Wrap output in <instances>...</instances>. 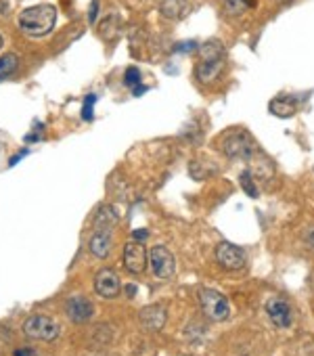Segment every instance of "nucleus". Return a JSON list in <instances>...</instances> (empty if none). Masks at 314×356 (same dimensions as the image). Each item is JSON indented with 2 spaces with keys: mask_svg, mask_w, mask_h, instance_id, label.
I'll list each match as a JSON object with an SVG mask.
<instances>
[{
  "mask_svg": "<svg viewBox=\"0 0 314 356\" xmlns=\"http://www.w3.org/2000/svg\"><path fill=\"white\" fill-rule=\"evenodd\" d=\"M57 21V9L52 5H36L19 13V30L28 36H46Z\"/></svg>",
  "mask_w": 314,
  "mask_h": 356,
  "instance_id": "f257e3e1",
  "label": "nucleus"
},
{
  "mask_svg": "<svg viewBox=\"0 0 314 356\" xmlns=\"http://www.w3.org/2000/svg\"><path fill=\"white\" fill-rule=\"evenodd\" d=\"M202 50H204L206 59H204V61L199 63V68H197V78L208 84V82H214L222 74V70H224V57H222L220 42L218 44L216 42H210Z\"/></svg>",
  "mask_w": 314,
  "mask_h": 356,
  "instance_id": "f03ea898",
  "label": "nucleus"
},
{
  "mask_svg": "<svg viewBox=\"0 0 314 356\" xmlns=\"http://www.w3.org/2000/svg\"><path fill=\"white\" fill-rule=\"evenodd\" d=\"M254 149H256V143L251 139V135L245 130H235V132L226 135V139L222 141V151L230 159H247V157H251Z\"/></svg>",
  "mask_w": 314,
  "mask_h": 356,
  "instance_id": "7ed1b4c3",
  "label": "nucleus"
},
{
  "mask_svg": "<svg viewBox=\"0 0 314 356\" xmlns=\"http://www.w3.org/2000/svg\"><path fill=\"white\" fill-rule=\"evenodd\" d=\"M199 306H202L204 315L212 321H226L228 313H230L226 298L216 289H202L199 291Z\"/></svg>",
  "mask_w": 314,
  "mask_h": 356,
  "instance_id": "20e7f679",
  "label": "nucleus"
},
{
  "mask_svg": "<svg viewBox=\"0 0 314 356\" xmlns=\"http://www.w3.org/2000/svg\"><path fill=\"white\" fill-rule=\"evenodd\" d=\"M23 333L28 339H38V342H50L59 335V325L44 315H34L26 319L23 323Z\"/></svg>",
  "mask_w": 314,
  "mask_h": 356,
  "instance_id": "39448f33",
  "label": "nucleus"
},
{
  "mask_svg": "<svg viewBox=\"0 0 314 356\" xmlns=\"http://www.w3.org/2000/svg\"><path fill=\"white\" fill-rule=\"evenodd\" d=\"M149 262H151V270L157 279H161V281L172 279V275L176 270V262H174V256L168 248L155 246L149 254Z\"/></svg>",
  "mask_w": 314,
  "mask_h": 356,
  "instance_id": "423d86ee",
  "label": "nucleus"
},
{
  "mask_svg": "<svg viewBox=\"0 0 314 356\" xmlns=\"http://www.w3.org/2000/svg\"><path fill=\"white\" fill-rule=\"evenodd\" d=\"M119 289H121V281L113 268H101L95 275V291L101 295V298L113 300L119 295Z\"/></svg>",
  "mask_w": 314,
  "mask_h": 356,
  "instance_id": "0eeeda50",
  "label": "nucleus"
},
{
  "mask_svg": "<svg viewBox=\"0 0 314 356\" xmlns=\"http://www.w3.org/2000/svg\"><path fill=\"white\" fill-rule=\"evenodd\" d=\"M216 260L222 268L226 270H239L243 268L245 264V252L228 241H222L218 248H216Z\"/></svg>",
  "mask_w": 314,
  "mask_h": 356,
  "instance_id": "6e6552de",
  "label": "nucleus"
},
{
  "mask_svg": "<svg viewBox=\"0 0 314 356\" xmlns=\"http://www.w3.org/2000/svg\"><path fill=\"white\" fill-rule=\"evenodd\" d=\"M124 266L133 275H141L147 266V252L141 241H130L124 248Z\"/></svg>",
  "mask_w": 314,
  "mask_h": 356,
  "instance_id": "1a4fd4ad",
  "label": "nucleus"
},
{
  "mask_svg": "<svg viewBox=\"0 0 314 356\" xmlns=\"http://www.w3.org/2000/svg\"><path fill=\"white\" fill-rule=\"evenodd\" d=\"M68 317L74 321V323H86L88 319H92L95 315V306L88 298H84V295H72V298L68 300Z\"/></svg>",
  "mask_w": 314,
  "mask_h": 356,
  "instance_id": "9d476101",
  "label": "nucleus"
},
{
  "mask_svg": "<svg viewBox=\"0 0 314 356\" xmlns=\"http://www.w3.org/2000/svg\"><path fill=\"white\" fill-rule=\"evenodd\" d=\"M266 313H268V317H271V321H273L275 327L285 329V327L291 325V317L293 315H291V306H289L287 300H283V298L268 300L266 302Z\"/></svg>",
  "mask_w": 314,
  "mask_h": 356,
  "instance_id": "9b49d317",
  "label": "nucleus"
},
{
  "mask_svg": "<svg viewBox=\"0 0 314 356\" xmlns=\"http://www.w3.org/2000/svg\"><path fill=\"white\" fill-rule=\"evenodd\" d=\"M166 308L161 304H153V306H147L141 310V325L147 329V331H159L164 329L166 325Z\"/></svg>",
  "mask_w": 314,
  "mask_h": 356,
  "instance_id": "f8f14e48",
  "label": "nucleus"
},
{
  "mask_svg": "<svg viewBox=\"0 0 314 356\" xmlns=\"http://www.w3.org/2000/svg\"><path fill=\"white\" fill-rule=\"evenodd\" d=\"M88 250L95 258H107L111 252V230H97L90 237Z\"/></svg>",
  "mask_w": 314,
  "mask_h": 356,
  "instance_id": "ddd939ff",
  "label": "nucleus"
},
{
  "mask_svg": "<svg viewBox=\"0 0 314 356\" xmlns=\"http://www.w3.org/2000/svg\"><path fill=\"white\" fill-rule=\"evenodd\" d=\"M268 109H271V113H275L277 117H291V115L297 111L293 99H289V97H277V99H273L271 105H268Z\"/></svg>",
  "mask_w": 314,
  "mask_h": 356,
  "instance_id": "4468645a",
  "label": "nucleus"
},
{
  "mask_svg": "<svg viewBox=\"0 0 314 356\" xmlns=\"http://www.w3.org/2000/svg\"><path fill=\"white\" fill-rule=\"evenodd\" d=\"M161 13L170 19H180L186 15V0H161Z\"/></svg>",
  "mask_w": 314,
  "mask_h": 356,
  "instance_id": "2eb2a0df",
  "label": "nucleus"
},
{
  "mask_svg": "<svg viewBox=\"0 0 314 356\" xmlns=\"http://www.w3.org/2000/svg\"><path fill=\"white\" fill-rule=\"evenodd\" d=\"M117 220V212H113V208H103L97 214V230H111V226Z\"/></svg>",
  "mask_w": 314,
  "mask_h": 356,
  "instance_id": "dca6fc26",
  "label": "nucleus"
},
{
  "mask_svg": "<svg viewBox=\"0 0 314 356\" xmlns=\"http://www.w3.org/2000/svg\"><path fill=\"white\" fill-rule=\"evenodd\" d=\"M15 70H17V57L15 55H5L3 59H0V80L11 76Z\"/></svg>",
  "mask_w": 314,
  "mask_h": 356,
  "instance_id": "f3484780",
  "label": "nucleus"
},
{
  "mask_svg": "<svg viewBox=\"0 0 314 356\" xmlns=\"http://www.w3.org/2000/svg\"><path fill=\"white\" fill-rule=\"evenodd\" d=\"M251 0H224V7L230 15H241L249 9Z\"/></svg>",
  "mask_w": 314,
  "mask_h": 356,
  "instance_id": "a211bd4d",
  "label": "nucleus"
},
{
  "mask_svg": "<svg viewBox=\"0 0 314 356\" xmlns=\"http://www.w3.org/2000/svg\"><path fill=\"white\" fill-rule=\"evenodd\" d=\"M241 187L245 189V193L249 197H258V187H256L254 181H251V174L249 172H241Z\"/></svg>",
  "mask_w": 314,
  "mask_h": 356,
  "instance_id": "6ab92c4d",
  "label": "nucleus"
},
{
  "mask_svg": "<svg viewBox=\"0 0 314 356\" xmlns=\"http://www.w3.org/2000/svg\"><path fill=\"white\" fill-rule=\"evenodd\" d=\"M126 86H133V88H137L139 84H141V72L137 70V68H130L128 72H126Z\"/></svg>",
  "mask_w": 314,
  "mask_h": 356,
  "instance_id": "aec40b11",
  "label": "nucleus"
},
{
  "mask_svg": "<svg viewBox=\"0 0 314 356\" xmlns=\"http://www.w3.org/2000/svg\"><path fill=\"white\" fill-rule=\"evenodd\" d=\"M97 103V97L95 95H88L86 101H84V107H82V117L84 120H92V107Z\"/></svg>",
  "mask_w": 314,
  "mask_h": 356,
  "instance_id": "412c9836",
  "label": "nucleus"
},
{
  "mask_svg": "<svg viewBox=\"0 0 314 356\" xmlns=\"http://www.w3.org/2000/svg\"><path fill=\"white\" fill-rule=\"evenodd\" d=\"M15 356H38V354L34 350H30V348H23V350H17Z\"/></svg>",
  "mask_w": 314,
  "mask_h": 356,
  "instance_id": "4be33fe9",
  "label": "nucleus"
},
{
  "mask_svg": "<svg viewBox=\"0 0 314 356\" xmlns=\"http://www.w3.org/2000/svg\"><path fill=\"white\" fill-rule=\"evenodd\" d=\"M97 7H99V0H92V5H90V21L97 19Z\"/></svg>",
  "mask_w": 314,
  "mask_h": 356,
  "instance_id": "5701e85b",
  "label": "nucleus"
},
{
  "mask_svg": "<svg viewBox=\"0 0 314 356\" xmlns=\"http://www.w3.org/2000/svg\"><path fill=\"white\" fill-rule=\"evenodd\" d=\"M147 235H149L147 230H137V233H135V241H143V239H147Z\"/></svg>",
  "mask_w": 314,
  "mask_h": 356,
  "instance_id": "b1692460",
  "label": "nucleus"
},
{
  "mask_svg": "<svg viewBox=\"0 0 314 356\" xmlns=\"http://www.w3.org/2000/svg\"><path fill=\"white\" fill-rule=\"evenodd\" d=\"M306 241H308V246L314 250V228H312V230H308V235H306Z\"/></svg>",
  "mask_w": 314,
  "mask_h": 356,
  "instance_id": "393cba45",
  "label": "nucleus"
},
{
  "mask_svg": "<svg viewBox=\"0 0 314 356\" xmlns=\"http://www.w3.org/2000/svg\"><path fill=\"white\" fill-rule=\"evenodd\" d=\"M126 291H128V293H135V291H137V287H133V285H128V287H126Z\"/></svg>",
  "mask_w": 314,
  "mask_h": 356,
  "instance_id": "a878e982",
  "label": "nucleus"
},
{
  "mask_svg": "<svg viewBox=\"0 0 314 356\" xmlns=\"http://www.w3.org/2000/svg\"><path fill=\"white\" fill-rule=\"evenodd\" d=\"M0 46H3V36H0Z\"/></svg>",
  "mask_w": 314,
  "mask_h": 356,
  "instance_id": "bb28decb",
  "label": "nucleus"
}]
</instances>
